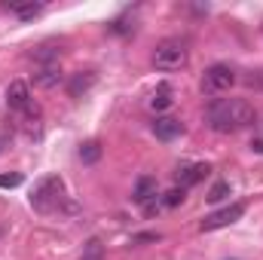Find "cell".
Returning a JSON list of instances; mask_svg holds the SVG:
<instances>
[{"label":"cell","mask_w":263,"mask_h":260,"mask_svg":"<svg viewBox=\"0 0 263 260\" xmlns=\"http://www.w3.org/2000/svg\"><path fill=\"white\" fill-rule=\"evenodd\" d=\"M92 86H95V73H92V70H83V73H73V77H70L67 92H70V98H80V95H86Z\"/></svg>","instance_id":"30bf717a"},{"label":"cell","mask_w":263,"mask_h":260,"mask_svg":"<svg viewBox=\"0 0 263 260\" xmlns=\"http://www.w3.org/2000/svg\"><path fill=\"white\" fill-rule=\"evenodd\" d=\"M59 83H62V70L55 65H46L34 73V86H40V89H55Z\"/></svg>","instance_id":"8fae6325"},{"label":"cell","mask_w":263,"mask_h":260,"mask_svg":"<svg viewBox=\"0 0 263 260\" xmlns=\"http://www.w3.org/2000/svg\"><path fill=\"white\" fill-rule=\"evenodd\" d=\"M172 101H175V98H172V86H159V89L153 92V98H150V107H153V110H168Z\"/></svg>","instance_id":"7c38bea8"},{"label":"cell","mask_w":263,"mask_h":260,"mask_svg":"<svg viewBox=\"0 0 263 260\" xmlns=\"http://www.w3.org/2000/svg\"><path fill=\"white\" fill-rule=\"evenodd\" d=\"M227 196H230V184H227V181H220V184H214V187L208 190L205 199H208V202H220V199H227Z\"/></svg>","instance_id":"9a60e30c"},{"label":"cell","mask_w":263,"mask_h":260,"mask_svg":"<svg viewBox=\"0 0 263 260\" xmlns=\"http://www.w3.org/2000/svg\"><path fill=\"white\" fill-rule=\"evenodd\" d=\"M254 123V107L245 98H217L208 104V126L220 135L239 132Z\"/></svg>","instance_id":"6da1fadb"},{"label":"cell","mask_w":263,"mask_h":260,"mask_svg":"<svg viewBox=\"0 0 263 260\" xmlns=\"http://www.w3.org/2000/svg\"><path fill=\"white\" fill-rule=\"evenodd\" d=\"M184 199H187V196H184V190H181V187H175L172 193H165V205H168V208H175V205H181Z\"/></svg>","instance_id":"e0dca14e"},{"label":"cell","mask_w":263,"mask_h":260,"mask_svg":"<svg viewBox=\"0 0 263 260\" xmlns=\"http://www.w3.org/2000/svg\"><path fill=\"white\" fill-rule=\"evenodd\" d=\"M181 132H184V123L175 120V117H156V120H153V135H156L159 141H175Z\"/></svg>","instance_id":"52a82bcc"},{"label":"cell","mask_w":263,"mask_h":260,"mask_svg":"<svg viewBox=\"0 0 263 260\" xmlns=\"http://www.w3.org/2000/svg\"><path fill=\"white\" fill-rule=\"evenodd\" d=\"M83 260H101V242H98V239H92V242L86 245V251H83Z\"/></svg>","instance_id":"2e32d148"},{"label":"cell","mask_w":263,"mask_h":260,"mask_svg":"<svg viewBox=\"0 0 263 260\" xmlns=\"http://www.w3.org/2000/svg\"><path fill=\"white\" fill-rule=\"evenodd\" d=\"M9 9H12L18 18H25V22H28V18H37V15L43 12V3H12Z\"/></svg>","instance_id":"4fadbf2b"},{"label":"cell","mask_w":263,"mask_h":260,"mask_svg":"<svg viewBox=\"0 0 263 260\" xmlns=\"http://www.w3.org/2000/svg\"><path fill=\"white\" fill-rule=\"evenodd\" d=\"M153 65L156 70H181L187 65V46L181 40H162L153 52Z\"/></svg>","instance_id":"7a4b0ae2"},{"label":"cell","mask_w":263,"mask_h":260,"mask_svg":"<svg viewBox=\"0 0 263 260\" xmlns=\"http://www.w3.org/2000/svg\"><path fill=\"white\" fill-rule=\"evenodd\" d=\"M208 172H211V169H208L205 162H193V165L181 169L175 181H178V187H181V190H187V187H193V184H199V181H205V178H208Z\"/></svg>","instance_id":"ba28073f"},{"label":"cell","mask_w":263,"mask_h":260,"mask_svg":"<svg viewBox=\"0 0 263 260\" xmlns=\"http://www.w3.org/2000/svg\"><path fill=\"white\" fill-rule=\"evenodd\" d=\"M138 205H150V199H156V178L144 175L135 181V196H132Z\"/></svg>","instance_id":"9c48e42d"},{"label":"cell","mask_w":263,"mask_h":260,"mask_svg":"<svg viewBox=\"0 0 263 260\" xmlns=\"http://www.w3.org/2000/svg\"><path fill=\"white\" fill-rule=\"evenodd\" d=\"M236 83V70L230 65H211L202 73V92L205 95H220Z\"/></svg>","instance_id":"277c9868"},{"label":"cell","mask_w":263,"mask_h":260,"mask_svg":"<svg viewBox=\"0 0 263 260\" xmlns=\"http://www.w3.org/2000/svg\"><path fill=\"white\" fill-rule=\"evenodd\" d=\"M80 159H83L86 165H95V162L101 159V144H98V141L83 144V147H80Z\"/></svg>","instance_id":"5bb4252c"},{"label":"cell","mask_w":263,"mask_h":260,"mask_svg":"<svg viewBox=\"0 0 263 260\" xmlns=\"http://www.w3.org/2000/svg\"><path fill=\"white\" fill-rule=\"evenodd\" d=\"M31 205L37 211H55L62 205V178H43L31 193Z\"/></svg>","instance_id":"3957f363"},{"label":"cell","mask_w":263,"mask_h":260,"mask_svg":"<svg viewBox=\"0 0 263 260\" xmlns=\"http://www.w3.org/2000/svg\"><path fill=\"white\" fill-rule=\"evenodd\" d=\"M22 184V175H0V187H18Z\"/></svg>","instance_id":"d6986e66"},{"label":"cell","mask_w":263,"mask_h":260,"mask_svg":"<svg viewBox=\"0 0 263 260\" xmlns=\"http://www.w3.org/2000/svg\"><path fill=\"white\" fill-rule=\"evenodd\" d=\"M55 55H59V52H55L52 46H40V49L34 52V59H37V62H52Z\"/></svg>","instance_id":"ac0fdd59"},{"label":"cell","mask_w":263,"mask_h":260,"mask_svg":"<svg viewBox=\"0 0 263 260\" xmlns=\"http://www.w3.org/2000/svg\"><path fill=\"white\" fill-rule=\"evenodd\" d=\"M242 214H245V205H242V202H233V205H227V208H220V211H214V214H205L202 224H199V230H202V233H211V230L230 227V224H236Z\"/></svg>","instance_id":"5b68a950"},{"label":"cell","mask_w":263,"mask_h":260,"mask_svg":"<svg viewBox=\"0 0 263 260\" xmlns=\"http://www.w3.org/2000/svg\"><path fill=\"white\" fill-rule=\"evenodd\" d=\"M6 107L15 110V114H31V110H37L34 101H31V89H28V83L12 80V83L6 86Z\"/></svg>","instance_id":"8992f818"}]
</instances>
